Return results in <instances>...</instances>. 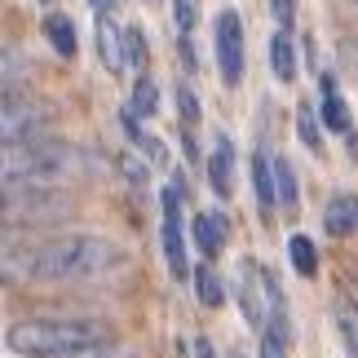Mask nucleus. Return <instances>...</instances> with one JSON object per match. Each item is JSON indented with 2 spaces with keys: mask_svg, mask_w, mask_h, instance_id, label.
<instances>
[{
  "mask_svg": "<svg viewBox=\"0 0 358 358\" xmlns=\"http://www.w3.org/2000/svg\"><path fill=\"white\" fill-rule=\"evenodd\" d=\"M129 266L111 239L102 235H58L49 243H31L22 252H5V279L27 283H102Z\"/></svg>",
  "mask_w": 358,
  "mask_h": 358,
  "instance_id": "nucleus-1",
  "label": "nucleus"
},
{
  "mask_svg": "<svg viewBox=\"0 0 358 358\" xmlns=\"http://www.w3.org/2000/svg\"><path fill=\"white\" fill-rule=\"evenodd\" d=\"M85 150L66 142H9L5 146V186H62L85 173Z\"/></svg>",
  "mask_w": 358,
  "mask_h": 358,
  "instance_id": "nucleus-2",
  "label": "nucleus"
},
{
  "mask_svg": "<svg viewBox=\"0 0 358 358\" xmlns=\"http://www.w3.org/2000/svg\"><path fill=\"white\" fill-rule=\"evenodd\" d=\"M93 341H111L102 323L93 319H27L9 327V345L18 354H58L76 345H93Z\"/></svg>",
  "mask_w": 358,
  "mask_h": 358,
  "instance_id": "nucleus-3",
  "label": "nucleus"
},
{
  "mask_svg": "<svg viewBox=\"0 0 358 358\" xmlns=\"http://www.w3.org/2000/svg\"><path fill=\"white\" fill-rule=\"evenodd\" d=\"M71 213L53 186H5V226L18 230V222L27 226H45V222H58V217Z\"/></svg>",
  "mask_w": 358,
  "mask_h": 358,
  "instance_id": "nucleus-4",
  "label": "nucleus"
},
{
  "mask_svg": "<svg viewBox=\"0 0 358 358\" xmlns=\"http://www.w3.org/2000/svg\"><path fill=\"white\" fill-rule=\"evenodd\" d=\"M239 306H243V319L252 327H266V319L279 306V287L270 283V274L257 261H243V270H239Z\"/></svg>",
  "mask_w": 358,
  "mask_h": 358,
  "instance_id": "nucleus-5",
  "label": "nucleus"
},
{
  "mask_svg": "<svg viewBox=\"0 0 358 358\" xmlns=\"http://www.w3.org/2000/svg\"><path fill=\"white\" fill-rule=\"evenodd\" d=\"M164 226H159V243H164V261H169V274L173 279H186L190 266H186V226H182V190L169 186L164 190Z\"/></svg>",
  "mask_w": 358,
  "mask_h": 358,
  "instance_id": "nucleus-6",
  "label": "nucleus"
},
{
  "mask_svg": "<svg viewBox=\"0 0 358 358\" xmlns=\"http://www.w3.org/2000/svg\"><path fill=\"white\" fill-rule=\"evenodd\" d=\"M49 111L31 98H18V93H9L5 98V115H0V133H5V146L9 142H27V137H36L45 129Z\"/></svg>",
  "mask_w": 358,
  "mask_h": 358,
  "instance_id": "nucleus-7",
  "label": "nucleus"
},
{
  "mask_svg": "<svg viewBox=\"0 0 358 358\" xmlns=\"http://www.w3.org/2000/svg\"><path fill=\"white\" fill-rule=\"evenodd\" d=\"M217 62H222L226 85H239V76H243V27H239V13H230V9L217 18Z\"/></svg>",
  "mask_w": 358,
  "mask_h": 358,
  "instance_id": "nucleus-8",
  "label": "nucleus"
},
{
  "mask_svg": "<svg viewBox=\"0 0 358 358\" xmlns=\"http://www.w3.org/2000/svg\"><path fill=\"white\" fill-rule=\"evenodd\" d=\"M190 239H195V248L203 252V261H213L226 248V222L217 213H199L195 226H190Z\"/></svg>",
  "mask_w": 358,
  "mask_h": 358,
  "instance_id": "nucleus-9",
  "label": "nucleus"
},
{
  "mask_svg": "<svg viewBox=\"0 0 358 358\" xmlns=\"http://www.w3.org/2000/svg\"><path fill=\"white\" fill-rule=\"evenodd\" d=\"M323 226H327V235H336V239L354 235L358 230V195H336L323 213Z\"/></svg>",
  "mask_w": 358,
  "mask_h": 358,
  "instance_id": "nucleus-10",
  "label": "nucleus"
},
{
  "mask_svg": "<svg viewBox=\"0 0 358 358\" xmlns=\"http://www.w3.org/2000/svg\"><path fill=\"white\" fill-rule=\"evenodd\" d=\"M261 358H287V314L274 306V314L261 327Z\"/></svg>",
  "mask_w": 358,
  "mask_h": 358,
  "instance_id": "nucleus-11",
  "label": "nucleus"
},
{
  "mask_svg": "<svg viewBox=\"0 0 358 358\" xmlns=\"http://www.w3.org/2000/svg\"><path fill=\"white\" fill-rule=\"evenodd\" d=\"M230 164H235V150H230L226 137H217V142H213V159H208V182H213V190L222 199L230 195Z\"/></svg>",
  "mask_w": 358,
  "mask_h": 358,
  "instance_id": "nucleus-12",
  "label": "nucleus"
},
{
  "mask_svg": "<svg viewBox=\"0 0 358 358\" xmlns=\"http://www.w3.org/2000/svg\"><path fill=\"white\" fill-rule=\"evenodd\" d=\"M252 182H257V203H261V213H274V203H279V186H274V159L266 155H257L252 159Z\"/></svg>",
  "mask_w": 358,
  "mask_h": 358,
  "instance_id": "nucleus-13",
  "label": "nucleus"
},
{
  "mask_svg": "<svg viewBox=\"0 0 358 358\" xmlns=\"http://www.w3.org/2000/svg\"><path fill=\"white\" fill-rule=\"evenodd\" d=\"M124 36L115 31V22H111V13H102L98 18V53H102V62H106V71H124Z\"/></svg>",
  "mask_w": 358,
  "mask_h": 358,
  "instance_id": "nucleus-14",
  "label": "nucleus"
},
{
  "mask_svg": "<svg viewBox=\"0 0 358 358\" xmlns=\"http://www.w3.org/2000/svg\"><path fill=\"white\" fill-rule=\"evenodd\" d=\"M36 358H137L129 345L120 341H93V345H76V350H58V354H36Z\"/></svg>",
  "mask_w": 358,
  "mask_h": 358,
  "instance_id": "nucleus-15",
  "label": "nucleus"
},
{
  "mask_svg": "<svg viewBox=\"0 0 358 358\" xmlns=\"http://www.w3.org/2000/svg\"><path fill=\"white\" fill-rule=\"evenodd\" d=\"M45 36H49V45L62 53V58H76V27L66 13H49L45 18Z\"/></svg>",
  "mask_w": 358,
  "mask_h": 358,
  "instance_id": "nucleus-16",
  "label": "nucleus"
},
{
  "mask_svg": "<svg viewBox=\"0 0 358 358\" xmlns=\"http://www.w3.org/2000/svg\"><path fill=\"white\" fill-rule=\"evenodd\" d=\"M270 71H274V80H283V85H292V76H296V62H292V40H287L283 31L270 40Z\"/></svg>",
  "mask_w": 358,
  "mask_h": 358,
  "instance_id": "nucleus-17",
  "label": "nucleus"
},
{
  "mask_svg": "<svg viewBox=\"0 0 358 358\" xmlns=\"http://www.w3.org/2000/svg\"><path fill=\"white\" fill-rule=\"evenodd\" d=\"M274 186H279V208L283 213H296V173L283 155L274 159Z\"/></svg>",
  "mask_w": 358,
  "mask_h": 358,
  "instance_id": "nucleus-18",
  "label": "nucleus"
},
{
  "mask_svg": "<svg viewBox=\"0 0 358 358\" xmlns=\"http://www.w3.org/2000/svg\"><path fill=\"white\" fill-rule=\"evenodd\" d=\"M195 296H199L203 310H217V306H222V283H217V274L208 266L195 270Z\"/></svg>",
  "mask_w": 358,
  "mask_h": 358,
  "instance_id": "nucleus-19",
  "label": "nucleus"
},
{
  "mask_svg": "<svg viewBox=\"0 0 358 358\" xmlns=\"http://www.w3.org/2000/svg\"><path fill=\"white\" fill-rule=\"evenodd\" d=\"M287 257H292V266H296V274H314V266H319V252H314V243L306 239V235H292V243H287Z\"/></svg>",
  "mask_w": 358,
  "mask_h": 358,
  "instance_id": "nucleus-20",
  "label": "nucleus"
},
{
  "mask_svg": "<svg viewBox=\"0 0 358 358\" xmlns=\"http://www.w3.org/2000/svg\"><path fill=\"white\" fill-rule=\"evenodd\" d=\"M327 102H323V120H327V129H336V133H350V111L341 106V98L332 93V80H327Z\"/></svg>",
  "mask_w": 358,
  "mask_h": 358,
  "instance_id": "nucleus-21",
  "label": "nucleus"
},
{
  "mask_svg": "<svg viewBox=\"0 0 358 358\" xmlns=\"http://www.w3.org/2000/svg\"><path fill=\"white\" fill-rule=\"evenodd\" d=\"M336 323L350 341V354L358 358V310H354V301H336Z\"/></svg>",
  "mask_w": 358,
  "mask_h": 358,
  "instance_id": "nucleus-22",
  "label": "nucleus"
},
{
  "mask_svg": "<svg viewBox=\"0 0 358 358\" xmlns=\"http://www.w3.org/2000/svg\"><path fill=\"white\" fill-rule=\"evenodd\" d=\"M159 106V89L150 85V80H137V89H133V111L137 115H150Z\"/></svg>",
  "mask_w": 358,
  "mask_h": 358,
  "instance_id": "nucleus-23",
  "label": "nucleus"
},
{
  "mask_svg": "<svg viewBox=\"0 0 358 358\" xmlns=\"http://www.w3.org/2000/svg\"><path fill=\"white\" fill-rule=\"evenodd\" d=\"M296 129H301V142H306L310 150H319V146H323V137H319V120L310 115V106H301V111H296Z\"/></svg>",
  "mask_w": 358,
  "mask_h": 358,
  "instance_id": "nucleus-24",
  "label": "nucleus"
},
{
  "mask_svg": "<svg viewBox=\"0 0 358 358\" xmlns=\"http://www.w3.org/2000/svg\"><path fill=\"white\" fill-rule=\"evenodd\" d=\"M124 58H129L133 66L146 62V45H142V31H124Z\"/></svg>",
  "mask_w": 358,
  "mask_h": 358,
  "instance_id": "nucleus-25",
  "label": "nucleus"
},
{
  "mask_svg": "<svg viewBox=\"0 0 358 358\" xmlns=\"http://www.w3.org/2000/svg\"><path fill=\"white\" fill-rule=\"evenodd\" d=\"M270 13H274V22L287 31V27H292V13H296V0H270Z\"/></svg>",
  "mask_w": 358,
  "mask_h": 358,
  "instance_id": "nucleus-26",
  "label": "nucleus"
},
{
  "mask_svg": "<svg viewBox=\"0 0 358 358\" xmlns=\"http://www.w3.org/2000/svg\"><path fill=\"white\" fill-rule=\"evenodd\" d=\"M173 18H177V27H182V36L195 27V9H190V0H173Z\"/></svg>",
  "mask_w": 358,
  "mask_h": 358,
  "instance_id": "nucleus-27",
  "label": "nucleus"
},
{
  "mask_svg": "<svg viewBox=\"0 0 358 358\" xmlns=\"http://www.w3.org/2000/svg\"><path fill=\"white\" fill-rule=\"evenodd\" d=\"M124 177H129V182L142 190V186H146V164H142V159H124Z\"/></svg>",
  "mask_w": 358,
  "mask_h": 358,
  "instance_id": "nucleus-28",
  "label": "nucleus"
},
{
  "mask_svg": "<svg viewBox=\"0 0 358 358\" xmlns=\"http://www.w3.org/2000/svg\"><path fill=\"white\" fill-rule=\"evenodd\" d=\"M177 102H182V115H186V124H195V120H199V102H195V93H190V89H182V93H177Z\"/></svg>",
  "mask_w": 358,
  "mask_h": 358,
  "instance_id": "nucleus-29",
  "label": "nucleus"
},
{
  "mask_svg": "<svg viewBox=\"0 0 358 358\" xmlns=\"http://www.w3.org/2000/svg\"><path fill=\"white\" fill-rule=\"evenodd\" d=\"M195 358H213V345H208V336H199V341H195Z\"/></svg>",
  "mask_w": 358,
  "mask_h": 358,
  "instance_id": "nucleus-30",
  "label": "nucleus"
},
{
  "mask_svg": "<svg viewBox=\"0 0 358 358\" xmlns=\"http://www.w3.org/2000/svg\"><path fill=\"white\" fill-rule=\"evenodd\" d=\"M89 5L98 9V13H111V0H89Z\"/></svg>",
  "mask_w": 358,
  "mask_h": 358,
  "instance_id": "nucleus-31",
  "label": "nucleus"
},
{
  "mask_svg": "<svg viewBox=\"0 0 358 358\" xmlns=\"http://www.w3.org/2000/svg\"><path fill=\"white\" fill-rule=\"evenodd\" d=\"M230 358H243V354H239V350H235V354H230Z\"/></svg>",
  "mask_w": 358,
  "mask_h": 358,
  "instance_id": "nucleus-32",
  "label": "nucleus"
}]
</instances>
